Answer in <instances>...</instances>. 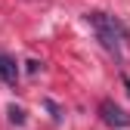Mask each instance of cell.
<instances>
[{"mask_svg": "<svg viewBox=\"0 0 130 130\" xmlns=\"http://www.w3.org/2000/svg\"><path fill=\"white\" fill-rule=\"evenodd\" d=\"M25 65H28V71H31V74H34V71L40 68V62H37V59H31V62H25Z\"/></svg>", "mask_w": 130, "mask_h": 130, "instance_id": "52a82bcc", "label": "cell"}, {"mask_svg": "<svg viewBox=\"0 0 130 130\" xmlns=\"http://www.w3.org/2000/svg\"><path fill=\"white\" fill-rule=\"evenodd\" d=\"M121 84H124V90H127V96H130V74H127V71H121Z\"/></svg>", "mask_w": 130, "mask_h": 130, "instance_id": "8992f818", "label": "cell"}, {"mask_svg": "<svg viewBox=\"0 0 130 130\" xmlns=\"http://www.w3.org/2000/svg\"><path fill=\"white\" fill-rule=\"evenodd\" d=\"M87 22L93 25V31H96V37H99V43L105 46L108 53H115V56H121V50H124V40H127V25L118 19V15H108V12H87Z\"/></svg>", "mask_w": 130, "mask_h": 130, "instance_id": "6da1fadb", "label": "cell"}, {"mask_svg": "<svg viewBox=\"0 0 130 130\" xmlns=\"http://www.w3.org/2000/svg\"><path fill=\"white\" fill-rule=\"evenodd\" d=\"M46 108L53 111V121H62V108H59V105H56L53 99H46Z\"/></svg>", "mask_w": 130, "mask_h": 130, "instance_id": "5b68a950", "label": "cell"}, {"mask_svg": "<svg viewBox=\"0 0 130 130\" xmlns=\"http://www.w3.org/2000/svg\"><path fill=\"white\" fill-rule=\"evenodd\" d=\"M0 80H3V84H15V80H19V65L6 53H0Z\"/></svg>", "mask_w": 130, "mask_h": 130, "instance_id": "3957f363", "label": "cell"}, {"mask_svg": "<svg viewBox=\"0 0 130 130\" xmlns=\"http://www.w3.org/2000/svg\"><path fill=\"white\" fill-rule=\"evenodd\" d=\"M99 118H102L108 127H115V130L130 127V115H127L118 102H111V99H102V102H99Z\"/></svg>", "mask_w": 130, "mask_h": 130, "instance_id": "7a4b0ae2", "label": "cell"}, {"mask_svg": "<svg viewBox=\"0 0 130 130\" xmlns=\"http://www.w3.org/2000/svg\"><path fill=\"white\" fill-rule=\"evenodd\" d=\"M6 115H9V124H15V127H22V124H25V108H19V105H9V108H6Z\"/></svg>", "mask_w": 130, "mask_h": 130, "instance_id": "277c9868", "label": "cell"}]
</instances>
